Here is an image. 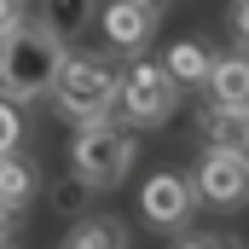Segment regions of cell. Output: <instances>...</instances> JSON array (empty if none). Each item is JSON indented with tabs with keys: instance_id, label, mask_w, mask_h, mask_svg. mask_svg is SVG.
Here are the masks:
<instances>
[{
	"instance_id": "12",
	"label": "cell",
	"mask_w": 249,
	"mask_h": 249,
	"mask_svg": "<svg viewBox=\"0 0 249 249\" xmlns=\"http://www.w3.org/2000/svg\"><path fill=\"white\" fill-rule=\"evenodd\" d=\"M0 197L18 203V209L41 197V168H35V157H23V151H6V157H0Z\"/></svg>"
},
{
	"instance_id": "4",
	"label": "cell",
	"mask_w": 249,
	"mask_h": 249,
	"mask_svg": "<svg viewBox=\"0 0 249 249\" xmlns=\"http://www.w3.org/2000/svg\"><path fill=\"white\" fill-rule=\"evenodd\" d=\"M180 110V81L168 75V64L162 58H139L127 64L122 75V99H116V116H122V127H133V133H151V127H162L168 116Z\"/></svg>"
},
{
	"instance_id": "16",
	"label": "cell",
	"mask_w": 249,
	"mask_h": 249,
	"mask_svg": "<svg viewBox=\"0 0 249 249\" xmlns=\"http://www.w3.org/2000/svg\"><path fill=\"white\" fill-rule=\"evenodd\" d=\"M174 249H244L238 238H226V232H186Z\"/></svg>"
},
{
	"instance_id": "14",
	"label": "cell",
	"mask_w": 249,
	"mask_h": 249,
	"mask_svg": "<svg viewBox=\"0 0 249 249\" xmlns=\"http://www.w3.org/2000/svg\"><path fill=\"white\" fill-rule=\"evenodd\" d=\"M47 203H53L58 214H81V209L93 203V186H87V180H81V174L70 168L64 180H53V186H47Z\"/></svg>"
},
{
	"instance_id": "5",
	"label": "cell",
	"mask_w": 249,
	"mask_h": 249,
	"mask_svg": "<svg viewBox=\"0 0 249 249\" xmlns=\"http://www.w3.org/2000/svg\"><path fill=\"white\" fill-rule=\"evenodd\" d=\"M191 180H197V197L209 209H244L249 203V151L244 145H203Z\"/></svg>"
},
{
	"instance_id": "20",
	"label": "cell",
	"mask_w": 249,
	"mask_h": 249,
	"mask_svg": "<svg viewBox=\"0 0 249 249\" xmlns=\"http://www.w3.org/2000/svg\"><path fill=\"white\" fill-rule=\"evenodd\" d=\"M244 151H249V122H244Z\"/></svg>"
},
{
	"instance_id": "21",
	"label": "cell",
	"mask_w": 249,
	"mask_h": 249,
	"mask_svg": "<svg viewBox=\"0 0 249 249\" xmlns=\"http://www.w3.org/2000/svg\"><path fill=\"white\" fill-rule=\"evenodd\" d=\"M0 249H12V238H0Z\"/></svg>"
},
{
	"instance_id": "1",
	"label": "cell",
	"mask_w": 249,
	"mask_h": 249,
	"mask_svg": "<svg viewBox=\"0 0 249 249\" xmlns=\"http://www.w3.org/2000/svg\"><path fill=\"white\" fill-rule=\"evenodd\" d=\"M64 64H70V47L35 18V23H23L18 35L0 41V93L18 99V105H29V99H53Z\"/></svg>"
},
{
	"instance_id": "17",
	"label": "cell",
	"mask_w": 249,
	"mask_h": 249,
	"mask_svg": "<svg viewBox=\"0 0 249 249\" xmlns=\"http://www.w3.org/2000/svg\"><path fill=\"white\" fill-rule=\"evenodd\" d=\"M226 23H232V41H238V53H249V0H232Z\"/></svg>"
},
{
	"instance_id": "8",
	"label": "cell",
	"mask_w": 249,
	"mask_h": 249,
	"mask_svg": "<svg viewBox=\"0 0 249 249\" xmlns=\"http://www.w3.org/2000/svg\"><path fill=\"white\" fill-rule=\"evenodd\" d=\"M203 87H209L214 105H226V110H249V53H220Z\"/></svg>"
},
{
	"instance_id": "15",
	"label": "cell",
	"mask_w": 249,
	"mask_h": 249,
	"mask_svg": "<svg viewBox=\"0 0 249 249\" xmlns=\"http://www.w3.org/2000/svg\"><path fill=\"white\" fill-rule=\"evenodd\" d=\"M18 145H23V110H18V99L0 93V157L18 151Z\"/></svg>"
},
{
	"instance_id": "7",
	"label": "cell",
	"mask_w": 249,
	"mask_h": 249,
	"mask_svg": "<svg viewBox=\"0 0 249 249\" xmlns=\"http://www.w3.org/2000/svg\"><path fill=\"white\" fill-rule=\"evenodd\" d=\"M157 23H162L157 0H105V12H99V29H105L110 53H133V58L151 47Z\"/></svg>"
},
{
	"instance_id": "18",
	"label": "cell",
	"mask_w": 249,
	"mask_h": 249,
	"mask_svg": "<svg viewBox=\"0 0 249 249\" xmlns=\"http://www.w3.org/2000/svg\"><path fill=\"white\" fill-rule=\"evenodd\" d=\"M23 23H29V18H23V0H0V41H6V35H18Z\"/></svg>"
},
{
	"instance_id": "6",
	"label": "cell",
	"mask_w": 249,
	"mask_h": 249,
	"mask_svg": "<svg viewBox=\"0 0 249 249\" xmlns=\"http://www.w3.org/2000/svg\"><path fill=\"white\" fill-rule=\"evenodd\" d=\"M197 203H203V197H197V180H191V174H174V168H162V174H151V180L139 186V214H145V226H157V232H180Z\"/></svg>"
},
{
	"instance_id": "2",
	"label": "cell",
	"mask_w": 249,
	"mask_h": 249,
	"mask_svg": "<svg viewBox=\"0 0 249 249\" xmlns=\"http://www.w3.org/2000/svg\"><path fill=\"white\" fill-rule=\"evenodd\" d=\"M122 75L127 64L122 53H70L58 87H53V105H58L64 122H110L116 116V99H122Z\"/></svg>"
},
{
	"instance_id": "10",
	"label": "cell",
	"mask_w": 249,
	"mask_h": 249,
	"mask_svg": "<svg viewBox=\"0 0 249 249\" xmlns=\"http://www.w3.org/2000/svg\"><path fill=\"white\" fill-rule=\"evenodd\" d=\"M214 47L209 41H197V35H186V41H174L168 53H162V64H168V75L180 81V87H203L209 81V70H214Z\"/></svg>"
},
{
	"instance_id": "3",
	"label": "cell",
	"mask_w": 249,
	"mask_h": 249,
	"mask_svg": "<svg viewBox=\"0 0 249 249\" xmlns=\"http://www.w3.org/2000/svg\"><path fill=\"white\" fill-rule=\"evenodd\" d=\"M133 157H139V139H133V127H122V122H81L75 139H70V168H75L93 191L122 186L127 168H133Z\"/></svg>"
},
{
	"instance_id": "11",
	"label": "cell",
	"mask_w": 249,
	"mask_h": 249,
	"mask_svg": "<svg viewBox=\"0 0 249 249\" xmlns=\"http://www.w3.org/2000/svg\"><path fill=\"white\" fill-rule=\"evenodd\" d=\"M58 249H127V220H116V214H87V220H75L64 232Z\"/></svg>"
},
{
	"instance_id": "19",
	"label": "cell",
	"mask_w": 249,
	"mask_h": 249,
	"mask_svg": "<svg viewBox=\"0 0 249 249\" xmlns=\"http://www.w3.org/2000/svg\"><path fill=\"white\" fill-rule=\"evenodd\" d=\"M18 220H23V209L0 197V238H12V232H18Z\"/></svg>"
},
{
	"instance_id": "22",
	"label": "cell",
	"mask_w": 249,
	"mask_h": 249,
	"mask_svg": "<svg viewBox=\"0 0 249 249\" xmlns=\"http://www.w3.org/2000/svg\"><path fill=\"white\" fill-rule=\"evenodd\" d=\"M157 6H162V0H157Z\"/></svg>"
},
{
	"instance_id": "13",
	"label": "cell",
	"mask_w": 249,
	"mask_h": 249,
	"mask_svg": "<svg viewBox=\"0 0 249 249\" xmlns=\"http://www.w3.org/2000/svg\"><path fill=\"white\" fill-rule=\"evenodd\" d=\"M244 122H249V110H226L214 99L197 105V139L203 145H244Z\"/></svg>"
},
{
	"instance_id": "9",
	"label": "cell",
	"mask_w": 249,
	"mask_h": 249,
	"mask_svg": "<svg viewBox=\"0 0 249 249\" xmlns=\"http://www.w3.org/2000/svg\"><path fill=\"white\" fill-rule=\"evenodd\" d=\"M99 12H105V0H41V23L58 35L64 47H75L99 23Z\"/></svg>"
}]
</instances>
